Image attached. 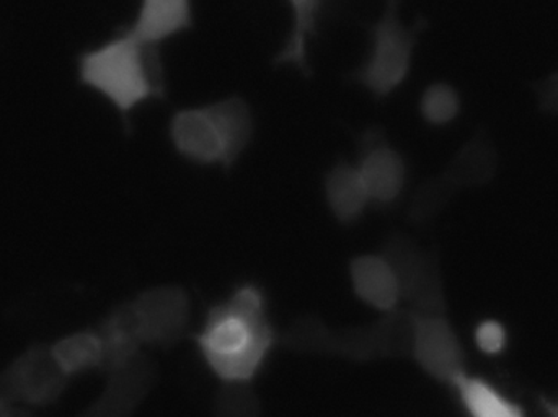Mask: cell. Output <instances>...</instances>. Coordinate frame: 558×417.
Masks as SVG:
<instances>
[{
    "label": "cell",
    "instance_id": "6da1fadb",
    "mask_svg": "<svg viewBox=\"0 0 558 417\" xmlns=\"http://www.w3.org/2000/svg\"><path fill=\"white\" fill-rule=\"evenodd\" d=\"M264 289L245 282L206 310L192 334L199 357L219 380L254 382L278 346Z\"/></svg>",
    "mask_w": 558,
    "mask_h": 417
},
{
    "label": "cell",
    "instance_id": "7a4b0ae2",
    "mask_svg": "<svg viewBox=\"0 0 558 417\" xmlns=\"http://www.w3.org/2000/svg\"><path fill=\"white\" fill-rule=\"evenodd\" d=\"M418 315L409 307L383 314L361 327L337 330L317 315H301L279 331L278 346L304 356L340 357L367 364L380 359H412Z\"/></svg>",
    "mask_w": 558,
    "mask_h": 417
},
{
    "label": "cell",
    "instance_id": "3957f363",
    "mask_svg": "<svg viewBox=\"0 0 558 417\" xmlns=\"http://www.w3.org/2000/svg\"><path fill=\"white\" fill-rule=\"evenodd\" d=\"M78 78L126 118L149 98L163 97V68L157 46L141 45L124 32L78 59Z\"/></svg>",
    "mask_w": 558,
    "mask_h": 417
},
{
    "label": "cell",
    "instance_id": "277c9868",
    "mask_svg": "<svg viewBox=\"0 0 558 417\" xmlns=\"http://www.w3.org/2000/svg\"><path fill=\"white\" fill-rule=\"evenodd\" d=\"M169 137L179 156L195 165L231 170L247 149V127L225 101L175 111Z\"/></svg>",
    "mask_w": 558,
    "mask_h": 417
},
{
    "label": "cell",
    "instance_id": "5b68a950",
    "mask_svg": "<svg viewBox=\"0 0 558 417\" xmlns=\"http://www.w3.org/2000/svg\"><path fill=\"white\" fill-rule=\"evenodd\" d=\"M380 255L396 272L405 307L418 317L448 315L445 278L436 249H425L412 236L397 232L387 236Z\"/></svg>",
    "mask_w": 558,
    "mask_h": 417
},
{
    "label": "cell",
    "instance_id": "8992f818",
    "mask_svg": "<svg viewBox=\"0 0 558 417\" xmlns=\"http://www.w3.org/2000/svg\"><path fill=\"white\" fill-rule=\"evenodd\" d=\"M415 42V32L400 25L396 16V0H390L389 12L374 28L369 59L354 74V81L376 97H389L409 75Z\"/></svg>",
    "mask_w": 558,
    "mask_h": 417
},
{
    "label": "cell",
    "instance_id": "52a82bcc",
    "mask_svg": "<svg viewBox=\"0 0 558 417\" xmlns=\"http://www.w3.org/2000/svg\"><path fill=\"white\" fill-rule=\"evenodd\" d=\"M71 377L62 370L51 346H33L0 372V393L19 405H52L68 389Z\"/></svg>",
    "mask_w": 558,
    "mask_h": 417
},
{
    "label": "cell",
    "instance_id": "ba28073f",
    "mask_svg": "<svg viewBox=\"0 0 558 417\" xmlns=\"http://www.w3.org/2000/svg\"><path fill=\"white\" fill-rule=\"evenodd\" d=\"M357 172L366 186L371 208L390 209L402 199L409 180L405 157L377 127L364 131L356 144Z\"/></svg>",
    "mask_w": 558,
    "mask_h": 417
},
{
    "label": "cell",
    "instance_id": "9c48e42d",
    "mask_svg": "<svg viewBox=\"0 0 558 417\" xmlns=\"http://www.w3.org/2000/svg\"><path fill=\"white\" fill-rule=\"evenodd\" d=\"M140 318L146 347L172 349L189 338L192 301L182 285L146 289L131 298Z\"/></svg>",
    "mask_w": 558,
    "mask_h": 417
},
{
    "label": "cell",
    "instance_id": "30bf717a",
    "mask_svg": "<svg viewBox=\"0 0 558 417\" xmlns=\"http://www.w3.org/2000/svg\"><path fill=\"white\" fill-rule=\"evenodd\" d=\"M412 359L439 385L452 389L468 373V353L448 315L418 317Z\"/></svg>",
    "mask_w": 558,
    "mask_h": 417
},
{
    "label": "cell",
    "instance_id": "8fae6325",
    "mask_svg": "<svg viewBox=\"0 0 558 417\" xmlns=\"http://www.w3.org/2000/svg\"><path fill=\"white\" fill-rule=\"evenodd\" d=\"M107 387L100 398L84 413L90 417H126L133 415L153 392L157 366L149 356L137 354L133 359L108 370Z\"/></svg>",
    "mask_w": 558,
    "mask_h": 417
},
{
    "label": "cell",
    "instance_id": "7c38bea8",
    "mask_svg": "<svg viewBox=\"0 0 558 417\" xmlns=\"http://www.w3.org/2000/svg\"><path fill=\"white\" fill-rule=\"evenodd\" d=\"M348 274L357 301L373 310L387 314L402 304L396 272L380 253L354 256L348 265Z\"/></svg>",
    "mask_w": 558,
    "mask_h": 417
},
{
    "label": "cell",
    "instance_id": "4fadbf2b",
    "mask_svg": "<svg viewBox=\"0 0 558 417\" xmlns=\"http://www.w3.org/2000/svg\"><path fill=\"white\" fill-rule=\"evenodd\" d=\"M324 195L331 216L341 225H354L371 208L369 195L356 165L350 160L335 162L324 176Z\"/></svg>",
    "mask_w": 558,
    "mask_h": 417
},
{
    "label": "cell",
    "instance_id": "5bb4252c",
    "mask_svg": "<svg viewBox=\"0 0 558 417\" xmlns=\"http://www.w3.org/2000/svg\"><path fill=\"white\" fill-rule=\"evenodd\" d=\"M104 343V367L101 372L121 366L143 353V330L133 301L121 302L113 308L97 328Z\"/></svg>",
    "mask_w": 558,
    "mask_h": 417
},
{
    "label": "cell",
    "instance_id": "9a60e30c",
    "mask_svg": "<svg viewBox=\"0 0 558 417\" xmlns=\"http://www.w3.org/2000/svg\"><path fill=\"white\" fill-rule=\"evenodd\" d=\"M190 0H144L136 22L126 32L141 45L157 46L163 39L190 28Z\"/></svg>",
    "mask_w": 558,
    "mask_h": 417
},
{
    "label": "cell",
    "instance_id": "2e32d148",
    "mask_svg": "<svg viewBox=\"0 0 558 417\" xmlns=\"http://www.w3.org/2000/svg\"><path fill=\"white\" fill-rule=\"evenodd\" d=\"M497 170V149L478 134L458 150L442 175L458 189L481 188L495 179Z\"/></svg>",
    "mask_w": 558,
    "mask_h": 417
},
{
    "label": "cell",
    "instance_id": "e0dca14e",
    "mask_svg": "<svg viewBox=\"0 0 558 417\" xmlns=\"http://www.w3.org/2000/svg\"><path fill=\"white\" fill-rule=\"evenodd\" d=\"M451 390L458 396L459 405L474 417H523L526 416L520 403L505 395L497 385L484 377L464 373Z\"/></svg>",
    "mask_w": 558,
    "mask_h": 417
},
{
    "label": "cell",
    "instance_id": "ac0fdd59",
    "mask_svg": "<svg viewBox=\"0 0 558 417\" xmlns=\"http://www.w3.org/2000/svg\"><path fill=\"white\" fill-rule=\"evenodd\" d=\"M59 366L69 377L104 367V343L98 330H82L59 338L51 346Z\"/></svg>",
    "mask_w": 558,
    "mask_h": 417
},
{
    "label": "cell",
    "instance_id": "d6986e66",
    "mask_svg": "<svg viewBox=\"0 0 558 417\" xmlns=\"http://www.w3.org/2000/svg\"><path fill=\"white\" fill-rule=\"evenodd\" d=\"M294 10V32L279 52L278 64H291L307 72V38L314 32L315 13L320 0H289Z\"/></svg>",
    "mask_w": 558,
    "mask_h": 417
},
{
    "label": "cell",
    "instance_id": "ffe728a7",
    "mask_svg": "<svg viewBox=\"0 0 558 417\" xmlns=\"http://www.w3.org/2000/svg\"><path fill=\"white\" fill-rule=\"evenodd\" d=\"M213 413L219 417H257L264 405L252 382L222 380L213 400Z\"/></svg>",
    "mask_w": 558,
    "mask_h": 417
},
{
    "label": "cell",
    "instance_id": "44dd1931",
    "mask_svg": "<svg viewBox=\"0 0 558 417\" xmlns=\"http://www.w3.org/2000/svg\"><path fill=\"white\" fill-rule=\"evenodd\" d=\"M458 192L459 189L442 173L435 179L426 180L413 195L409 219L416 225L428 223L449 205Z\"/></svg>",
    "mask_w": 558,
    "mask_h": 417
},
{
    "label": "cell",
    "instance_id": "7402d4cb",
    "mask_svg": "<svg viewBox=\"0 0 558 417\" xmlns=\"http://www.w3.org/2000/svg\"><path fill=\"white\" fill-rule=\"evenodd\" d=\"M420 110L426 123L433 126H446L461 113V98L451 85L433 84L423 94Z\"/></svg>",
    "mask_w": 558,
    "mask_h": 417
},
{
    "label": "cell",
    "instance_id": "603a6c76",
    "mask_svg": "<svg viewBox=\"0 0 558 417\" xmlns=\"http://www.w3.org/2000/svg\"><path fill=\"white\" fill-rule=\"evenodd\" d=\"M507 327L497 318H485L475 327L474 343L484 356L498 357L508 347Z\"/></svg>",
    "mask_w": 558,
    "mask_h": 417
},
{
    "label": "cell",
    "instance_id": "cb8c5ba5",
    "mask_svg": "<svg viewBox=\"0 0 558 417\" xmlns=\"http://www.w3.org/2000/svg\"><path fill=\"white\" fill-rule=\"evenodd\" d=\"M541 111L558 118V71L534 85Z\"/></svg>",
    "mask_w": 558,
    "mask_h": 417
},
{
    "label": "cell",
    "instance_id": "d4e9b609",
    "mask_svg": "<svg viewBox=\"0 0 558 417\" xmlns=\"http://www.w3.org/2000/svg\"><path fill=\"white\" fill-rule=\"evenodd\" d=\"M16 415H28L26 412H20L15 408V403L10 402L5 395L0 393V417H10Z\"/></svg>",
    "mask_w": 558,
    "mask_h": 417
},
{
    "label": "cell",
    "instance_id": "484cf974",
    "mask_svg": "<svg viewBox=\"0 0 558 417\" xmlns=\"http://www.w3.org/2000/svg\"><path fill=\"white\" fill-rule=\"evenodd\" d=\"M539 408L543 409L546 415L558 417V400L547 398V396H541Z\"/></svg>",
    "mask_w": 558,
    "mask_h": 417
}]
</instances>
